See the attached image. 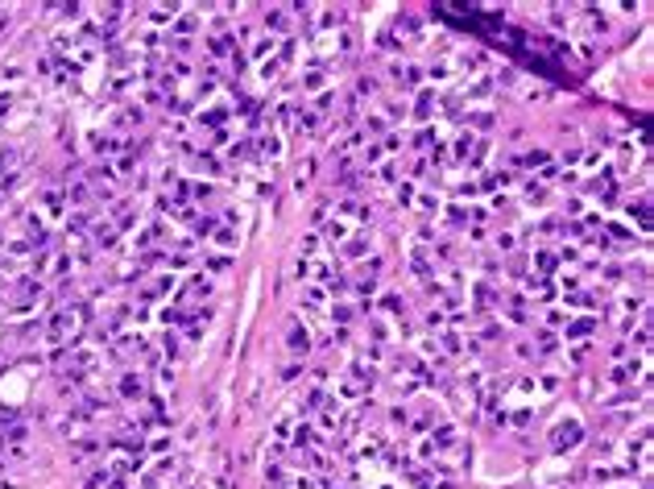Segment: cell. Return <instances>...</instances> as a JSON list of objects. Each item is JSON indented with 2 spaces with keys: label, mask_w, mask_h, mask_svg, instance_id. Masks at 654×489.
Listing matches in <instances>:
<instances>
[{
  "label": "cell",
  "mask_w": 654,
  "mask_h": 489,
  "mask_svg": "<svg viewBox=\"0 0 654 489\" xmlns=\"http://www.w3.org/2000/svg\"><path fill=\"white\" fill-rule=\"evenodd\" d=\"M572 444H580V423L576 419L559 423V431H555V448H572Z\"/></svg>",
  "instance_id": "6da1fadb"
},
{
  "label": "cell",
  "mask_w": 654,
  "mask_h": 489,
  "mask_svg": "<svg viewBox=\"0 0 654 489\" xmlns=\"http://www.w3.org/2000/svg\"><path fill=\"white\" fill-rule=\"evenodd\" d=\"M265 21H269V25H277V34H286V25H290V13L273 9V13H265Z\"/></svg>",
  "instance_id": "7a4b0ae2"
},
{
  "label": "cell",
  "mask_w": 654,
  "mask_h": 489,
  "mask_svg": "<svg viewBox=\"0 0 654 489\" xmlns=\"http://www.w3.org/2000/svg\"><path fill=\"white\" fill-rule=\"evenodd\" d=\"M588 332H592V319H580V323L567 328V336H588Z\"/></svg>",
  "instance_id": "3957f363"
},
{
  "label": "cell",
  "mask_w": 654,
  "mask_h": 489,
  "mask_svg": "<svg viewBox=\"0 0 654 489\" xmlns=\"http://www.w3.org/2000/svg\"><path fill=\"white\" fill-rule=\"evenodd\" d=\"M526 166H547V149H534V154H526Z\"/></svg>",
  "instance_id": "277c9868"
}]
</instances>
